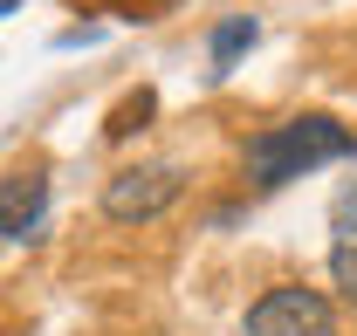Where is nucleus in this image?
Masks as SVG:
<instances>
[{
	"mask_svg": "<svg viewBox=\"0 0 357 336\" xmlns=\"http://www.w3.org/2000/svg\"><path fill=\"white\" fill-rule=\"evenodd\" d=\"M357 158V130H344L337 117H323V110H303V117H289V124H268L248 137V151H241V165H248V185H289V178H310L323 165H344Z\"/></svg>",
	"mask_w": 357,
	"mask_h": 336,
	"instance_id": "nucleus-1",
	"label": "nucleus"
},
{
	"mask_svg": "<svg viewBox=\"0 0 357 336\" xmlns=\"http://www.w3.org/2000/svg\"><path fill=\"white\" fill-rule=\"evenodd\" d=\"M178 192H185V171L178 165H124V171H110V185H103V220L144 227V220L172 213Z\"/></svg>",
	"mask_w": 357,
	"mask_h": 336,
	"instance_id": "nucleus-2",
	"label": "nucleus"
},
{
	"mask_svg": "<svg viewBox=\"0 0 357 336\" xmlns=\"http://www.w3.org/2000/svg\"><path fill=\"white\" fill-rule=\"evenodd\" d=\"M241 336H337V309L316 289H303V282H282V289H268L248 309Z\"/></svg>",
	"mask_w": 357,
	"mask_h": 336,
	"instance_id": "nucleus-3",
	"label": "nucleus"
},
{
	"mask_svg": "<svg viewBox=\"0 0 357 336\" xmlns=\"http://www.w3.org/2000/svg\"><path fill=\"white\" fill-rule=\"evenodd\" d=\"M42 213H48V171L42 165L7 171V178H0V240H28V234H42Z\"/></svg>",
	"mask_w": 357,
	"mask_h": 336,
	"instance_id": "nucleus-4",
	"label": "nucleus"
},
{
	"mask_svg": "<svg viewBox=\"0 0 357 336\" xmlns=\"http://www.w3.org/2000/svg\"><path fill=\"white\" fill-rule=\"evenodd\" d=\"M330 282L344 289V302H357V178L330 206Z\"/></svg>",
	"mask_w": 357,
	"mask_h": 336,
	"instance_id": "nucleus-5",
	"label": "nucleus"
},
{
	"mask_svg": "<svg viewBox=\"0 0 357 336\" xmlns=\"http://www.w3.org/2000/svg\"><path fill=\"white\" fill-rule=\"evenodd\" d=\"M255 35H261V21H255V14H227L220 28H213V42H206V55H213V76H227V69L241 62V48H255Z\"/></svg>",
	"mask_w": 357,
	"mask_h": 336,
	"instance_id": "nucleus-6",
	"label": "nucleus"
},
{
	"mask_svg": "<svg viewBox=\"0 0 357 336\" xmlns=\"http://www.w3.org/2000/svg\"><path fill=\"white\" fill-rule=\"evenodd\" d=\"M151 110H158V96H151V89H137V96H124V103H117V110H110V137H131V130H144V117H151Z\"/></svg>",
	"mask_w": 357,
	"mask_h": 336,
	"instance_id": "nucleus-7",
	"label": "nucleus"
},
{
	"mask_svg": "<svg viewBox=\"0 0 357 336\" xmlns=\"http://www.w3.org/2000/svg\"><path fill=\"white\" fill-rule=\"evenodd\" d=\"M7 7H14V0H0V14H7Z\"/></svg>",
	"mask_w": 357,
	"mask_h": 336,
	"instance_id": "nucleus-8",
	"label": "nucleus"
}]
</instances>
